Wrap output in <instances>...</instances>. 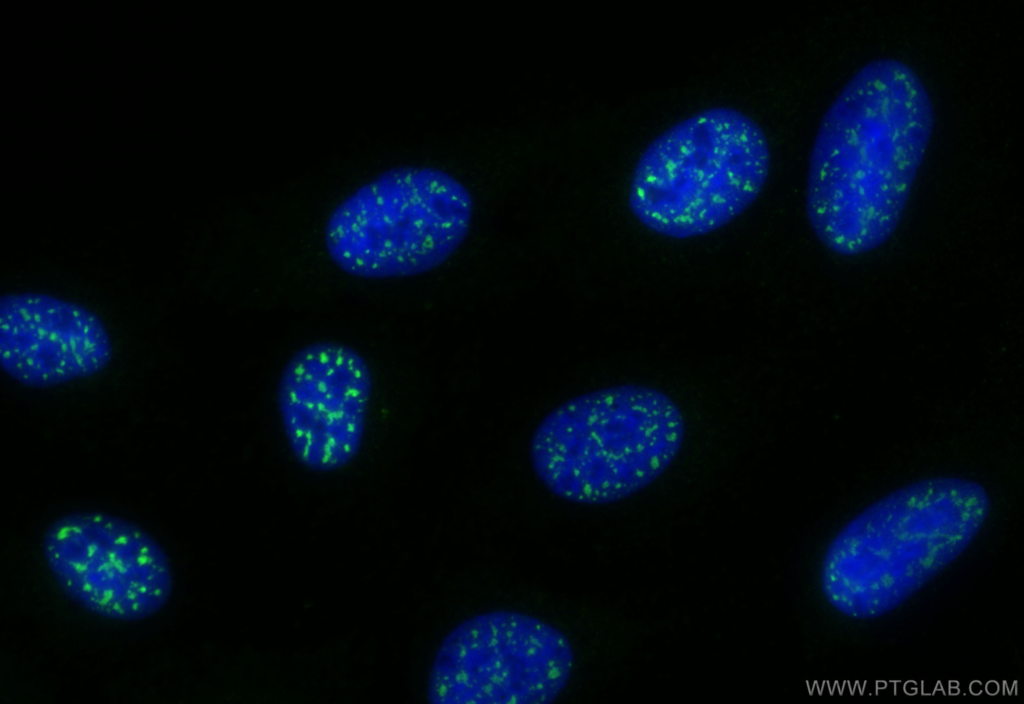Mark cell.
Returning a JSON list of instances; mask_svg holds the SVG:
<instances>
[{
  "label": "cell",
  "mask_w": 1024,
  "mask_h": 704,
  "mask_svg": "<svg viewBox=\"0 0 1024 704\" xmlns=\"http://www.w3.org/2000/svg\"><path fill=\"white\" fill-rule=\"evenodd\" d=\"M372 391L370 367L352 347L319 341L298 350L277 387L279 414L296 460L316 472L348 465L361 448Z\"/></svg>",
  "instance_id": "ba28073f"
},
{
  "label": "cell",
  "mask_w": 1024,
  "mask_h": 704,
  "mask_svg": "<svg viewBox=\"0 0 1024 704\" xmlns=\"http://www.w3.org/2000/svg\"><path fill=\"white\" fill-rule=\"evenodd\" d=\"M762 128L730 107H713L657 136L639 157L628 205L650 231L688 239L716 231L758 198L770 170Z\"/></svg>",
  "instance_id": "277c9868"
},
{
  "label": "cell",
  "mask_w": 1024,
  "mask_h": 704,
  "mask_svg": "<svg viewBox=\"0 0 1024 704\" xmlns=\"http://www.w3.org/2000/svg\"><path fill=\"white\" fill-rule=\"evenodd\" d=\"M685 420L664 392L622 384L573 397L548 413L529 443L539 481L578 504L621 501L658 479L681 450Z\"/></svg>",
  "instance_id": "3957f363"
},
{
  "label": "cell",
  "mask_w": 1024,
  "mask_h": 704,
  "mask_svg": "<svg viewBox=\"0 0 1024 704\" xmlns=\"http://www.w3.org/2000/svg\"><path fill=\"white\" fill-rule=\"evenodd\" d=\"M574 666L567 636L528 614L495 610L455 626L439 645L427 681L432 704H548Z\"/></svg>",
  "instance_id": "8992f818"
},
{
  "label": "cell",
  "mask_w": 1024,
  "mask_h": 704,
  "mask_svg": "<svg viewBox=\"0 0 1024 704\" xmlns=\"http://www.w3.org/2000/svg\"><path fill=\"white\" fill-rule=\"evenodd\" d=\"M934 126L917 72L893 57L862 65L820 122L809 157L806 212L831 252L857 256L896 230Z\"/></svg>",
  "instance_id": "6da1fadb"
},
{
  "label": "cell",
  "mask_w": 1024,
  "mask_h": 704,
  "mask_svg": "<svg viewBox=\"0 0 1024 704\" xmlns=\"http://www.w3.org/2000/svg\"><path fill=\"white\" fill-rule=\"evenodd\" d=\"M45 563L62 591L98 616L132 622L160 611L173 590V572L162 546L124 518L83 511L46 529Z\"/></svg>",
  "instance_id": "52a82bcc"
},
{
  "label": "cell",
  "mask_w": 1024,
  "mask_h": 704,
  "mask_svg": "<svg viewBox=\"0 0 1024 704\" xmlns=\"http://www.w3.org/2000/svg\"><path fill=\"white\" fill-rule=\"evenodd\" d=\"M113 356L101 318L51 294L16 292L0 298V364L14 381L49 388L92 377Z\"/></svg>",
  "instance_id": "9c48e42d"
},
{
  "label": "cell",
  "mask_w": 1024,
  "mask_h": 704,
  "mask_svg": "<svg viewBox=\"0 0 1024 704\" xmlns=\"http://www.w3.org/2000/svg\"><path fill=\"white\" fill-rule=\"evenodd\" d=\"M474 202L445 170L405 165L362 184L331 212L326 250L345 273L410 277L443 265L465 241Z\"/></svg>",
  "instance_id": "5b68a950"
},
{
  "label": "cell",
  "mask_w": 1024,
  "mask_h": 704,
  "mask_svg": "<svg viewBox=\"0 0 1024 704\" xmlns=\"http://www.w3.org/2000/svg\"><path fill=\"white\" fill-rule=\"evenodd\" d=\"M990 507L986 489L961 477L925 478L892 491L829 543L821 565L823 594L854 618L897 608L968 548Z\"/></svg>",
  "instance_id": "7a4b0ae2"
}]
</instances>
